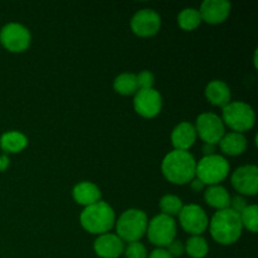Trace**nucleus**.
I'll use <instances>...</instances> for the list:
<instances>
[{
    "instance_id": "obj_1",
    "label": "nucleus",
    "mask_w": 258,
    "mask_h": 258,
    "mask_svg": "<svg viewBox=\"0 0 258 258\" xmlns=\"http://www.w3.org/2000/svg\"><path fill=\"white\" fill-rule=\"evenodd\" d=\"M197 161L189 151L173 150L164 158L161 171L170 183L183 185L196 178Z\"/></svg>"
},
{
    "instance_id": "obj_2",
    "label": "nucleus",
    "mask_w": 258,
    "mask_h": 258,
    "mask_svg": "<svg viewBox=\"0 0 258 258\" xmlns=\"http://www.w3.org/2000/svg\"><path fill=\"white\" fill-rule=\"evenodd\" d=\"M209 231L214 241L219 244L229 246L236 243L243 231L241 217L231 208L217 211L209 221Z\"/></svg>"
},
{
    "instance_id": "obj_3",
    "label": "nucleus",
    "mask_w": 258,
    "mask_h": 258,
    "mask_svg": "<svg viewBox=\"0 0 258 258\" xmlns=\"http://www.w3.org/2000/svg\"><path fill=\"white\" fill-rule=\"evenodd\" d=\"M83 228L92 234H105L112 229L116 223V216L110 204L97 202L92 206L85 207L80 217Z\"/></svg>"
},
{
    "instance_id": "obj_4",
    "label": "nucleus",
    "mask_w": 258,
    "mask_h": 258,
    "mask_svg": "<svg viewBox=\"0 0 258 258\" xmlns=\"http://www.w3.org/2000/svg\"><path fill=\"white\" fill-rule=\"evenodd\" d=\"M148 216L140 209H127L116 222L117 236L123 242H139L148 229Z\"/></svg>"
},
{
    "instance_id": "obj_5",
    "label": "nucleus",
    "mask_w": 258,
    "mask_h": 258,
    "mask_svg": "<svg viewBox=\"0 0 258 258\" xmlns=\"http://www.w3.org/2000/svg\"><path fill=\"white\" fill-rule=\"evenodd\" d=\"M229 163L224 156L214 154L202 158L197 163L196 178L204 185H219L228 176Z\"/></svg>"
},
{
    "instance_id": "obj_6",
    "label": "nucleus",
    "mask_w": 258,
    "mask_h": 258,
    "mask_svg": "<svg viewBox=\"0 0 258 258\" xmlns=\"http://www.w3.org/2000/svg\"><path fill=\"white\" fill-rule=\"evenodd\" d=\"M222 121L224 126H228L234 133L243 134L244 131H248L253 127L256 122V115L253 108L248 103L234 101L223 107Z\"/></svg>"
},
{
    "instance_id": "obj_7",
    "label": "nucleus",
    "mask_w": 258,
    "mask_h": 258,
    "mask_svg": "<svg viewBox=\"0 0 258 258\" xmlns=\"http://www.w3.org/2000/svg\"><path fill=\"white\" fill-rule=\"evenodd\" d=\"M148 238L158 248H165L176 237V223L173 217L158 214L148 223Z\"/></svg>"
},
{
    "instance_id": "obj_8",
    "label": "nucleus",
    "mask_w": 258,
    "mask_h": 258,
    "mask_svg": "<svg viewBox=\"0 0 258 258\" xmlns=\"http://www.w3.org/2000/svg\"><path fill=\"white\" fill-rule=\"evenodd\" d=\"M32 35L28 28L19 23H9L0 30V43L12 53L24 52L29 48Z\"/></svg>"
},
{
    "instance_id": "obj_9",
    "label": "nucleus",
    "mask_w": 258,
    "mask_h": 258,
    "mask_svg": "<svg viewBox=\"0 0 258 258\" xmlns=\"http://www.w3.org/2000/svg\"><path fill=\"white\" fill-rule=\"evenodd\" d=\"M197 136L204 141V144H217L226 134V126L218 115L213 112L202 113L197 117L196 122Z\"/></svg>"
},
{
    "instance_id": "obj_10",
    "label": "nucleus",
    "mask_w": 258,
    "mask_h": 258,
    "mask_svg": "<svg viewBox=\"0 0 258 258\" xmlns=\"http://www.w3.org/2000/svg\"><path fill=\"white\" fill-rule=\"evenodd\" d=\"M179 216V222L183 229L191 236H201L207 231L209 226V219L202 207L197 204L183 206Z\"/></svg>"
},
{
    "instance_id": "obj_11",
    "label": "nucleus",
    "mask_w": 258,
    "mask_h": 258,
    "mask_svg": "<svg viewBox=\"0 0 258 258\" xmlns=\"http://www.w3.org/2000/svg\"><path fill=\"white\" fill-rule=\"evenodd\" d=\"M134 107L140 116L153 118L160 113L163 107V98L155 88L139 90L134 97Z\"/></svg>"
},
{
    "instance_id": "obj_12",
    "label": "nucleus",
    "mask_w": 258,
    "mask_h": 258,
    "mask_svg": "<svg viewBox=\"0 0 258 258\" xmlns=\"http://www.w3.org/2000/svg\"><path fill=\"white\" fill-rule=\"evenodd\" d=\"M232 185L242 196H256L258 193V169L256 165H244L232 174Z\"/></svg>"
},
{
    "instance_id": "obj_13",
    "label": "nucleus",
    "mask_w": 258,
    "mask_h": 258,
    "mask_svg": "<svg viewBox=\"0 0 258 258\" xmlns=\"http://www.w3.org/2000/svg\"><path fill=\"white\" fill-rule=\"evenodd\" d=\"M161 18L155 10H139L131 19V29L139 37H153L160 30Z\"/></svg>"
},
{
    "instance_id": "obj_14",
    "label": "nucleus",
    "mask_w": 258,
    "mask_h": 258,
    "mask_svg": "<svg viewBox=\"0 0 258 258\" xmlns=\"http://www.w3.org/2000/svg\"><path fill=\"white\" fill-rule=\"evenodd\" d=\"M93 249L101 258H118L125 251V242L117 234L105 233L96 239Z\"/></svg>"
},
{
    "instance_id": "obj_15",
    "label": "nucleus",
    "mask_w": 258,
    "mask_h": 258,
    "mask_svg": "<svg viewBox=\"0 0 258 258\" xmlns=\"http://www.w3.org/2000/svg\"><path fill=\"white\" fill-rule=\"evenodd\" d=\"M231 8V3L226 0H206L199 9L202 22L208 24H221L228 18Z\"/></svg>"
},
{
    "instance_id": "obj_16",
    "label": "nucleus",
    "mask_w": 258,
    "mask_h": 258,
    "mask_svg": "<svg viewBox=\"0 0 258 258\" xmlns=\"http://www.w3.org/2000/svg\"><path fill=\"white\" fill-rule=\"evenodd\" d=\"M197 140V131L190 122H180L174 127L171 133V144L174 150L188 151Z\"/></svg>"
},
{
    "instance_id": "obj_17",
    "label": "nucleus",
    "mask_w": 258,
    "mask_h": 258,
    "mask_svg": "<svg viewBox=\"0 0 258 258\" xmlns=\"http://www.w3.org/2000/svg\"><path fill=\"white\" fill-rule=\"evenodd\" d=\"M206 97L213 106L223 108L231 102V90L223 81H211L206 87Z\"/></svg>"
},
{
    "instance_id": "obj_18",
    "label": "nucleus",
    "mask_w": 258,
    "mask_h": 258,
    "mask_svg": "<svg viewBox=\"0 0 258 258\" xmlns=\"http://www.w3.org/2000/svg\"><path fill=\"white\" fill-rule=\"evenodd\" d=\"M73 199L81 206H92L101 201V190L91 181H82L73 188Z\"/></svg>"
},
{
    "instance_id": "obj_19",
    "label": "nucleus",
    "mask_w": 258,
    "mask_h": 258,
    "mask_svg": "<svg viewBox=\"0 0 258 258\" xmlns=\"http://www.w3.org/2000/svg\"><path fill=\"white\" fill-rule=\"evenodd\" d=\"M218 144L223 154L229 156L241 155L247 149V139L244 138L243 134L234 133V131L224 134V136Z\"/></svg>"
},
{
    "instance_id": "obj_20",
    "label": "nucleus",
    "mask_w": 258,
    "mask_h": 258,
    "mask_svg": "<svg viewBox=\"0 0 258 258\" xmlns=\"http://www.w3.org/2000/svg\"><path fill=\"white\" fill-rule=\"evenodd\" d=\"M204 199L209 207L222 211V209L229 208L232 198L224 186L211 185L204 191Z\"/></svg>"
},
{
    "instance_id": "obj_21",
    "label": "nucleus",
    "mask_w": 258,
    "mask_h": 258,
    "mask_svg": "<svg viewBox=\"0 0 258 258\" xmlns=\"http://www.w3.org/2000/svg\"><path fill=\"white\" fill-rule=\"evenodd\" d=\"M27 136L23 135L19 131H8L3 134L0 138V148L5 153H19L27 146Z\"/></svg>"
},
{
    "instance_id": "obj_22",
    "label": "nucleus",
    "mask_w": 258,
    "mask_h": 258,
    "mask_svg": "<svg viewBox=\"0 0 258 258\" xmlns=\"http://www.w3.org/2000/svg\"><path fill=\"white\" fill-rule=\"evenodd\" d=\"M113 88H115L116 92L122 96L135 95L139 91L136 75H134V73H121L120 76L115 78Z\"/></svg>"
},
{
    "instance_id": "obj_23",
    "label": "nucleus",
    "mask_w": 258,
    "mask_h": 258,
    "mask_svg": "<svg viewBox=\"0 0 258 258\" xmlns=\"http://www.w3.org/2000/svg\"><path fill=\"white\" fill-rule=\"evenodd\" d=\"M179 27L184 30H194L202 23L201 13L194 8H185L178 15Z\"/></svg>"
},
{
    "instance_id": "obj_24",
    "label": "nucleus",
    "mask_w": 258,
    "mask_h": 258,
    "mask_svg": "<svg viewBox=\"0 0 258 258\" xmlns=\"http://www.w3.org/2000/svg\"><path fill=\"white\" fill-rule=\"evenodd\" d=\"M184 247L188 256L191 258H204L209 252L208 242L202 236H191Z\"/></svg>"
},
{
    "instance_id": "obj_25",
    "label": "nucleus",
    "mask_w": 258,
    "mask_h": 258,
    "mask_svg": "<svg viewBox=\"0 0 258 258\" xmlns=\"http://www.w3.org/2000/svg\"><path fill=\"white\" fill-rule=\"evenodd\" d=\"M159 207L161 209V213L169 217H174L180 213L181 208H183V202L179 197L173 196V194H166L160 199Z\"/></svg>"
},
{
    "instance_id": "obj_26",
    "label": "nucleus",
    "mask_w": 258,
    "mask_h": 258,
    "mask_svg": "<svg viewBox=\"0 0 258 258\" xmlns=\"http://www.w3.org/2000/svg\"><path fill=\"white\" fill-rule=\"evenodd\" d=\"M241 222L243 228L248 229L252 233H257L258 231V208L256 204L247 206L243 211L239 213Z\"/></svg>"
},
{
    "instance_id": "obj_27",
    "label": "nucleus",
    "mask_w": 258,
    "mask_h": 258,
    "mask_svg": "<svg viewBox=\"0 0 258 258\" xmlns=\"http://www.w3.org/2000/svg\"><path fill=\"white\" fill-rule=\"evenodd\" d=\"M126 258H148V251L141 242H131L125 247Z\"/></svg>"
},
{
    "instance_id": "obj_28",
    "label": "nucleus",
    "mask_w": 258,
    "mask_h": 258,
    "mask_svg": "<svg viewBox=\"0 0 258 258\" xmlns=\"http://www.w3.org/2000/svg\"><path fill=\"white\" fill-rule=\"evenodd\" d=\"M136 80H138L139 90H148V88H153L155 78L150 71H143L136 76Z\"/></svg>"
},
{
    "instance_id": "obj_29",
    "label": "nucleus",
    "mask_w": 258,
    "mask_h": 258,
    "mask_svg": "<svg viewBox=\"0 0 258 258\" xmlns=\"http://www.w3.org/2000/svg\"><path fill=\"white\" fill-rule=\"evenodd\" d=\"M166 251L173 258L183 256V253L185 252V247H184L183 242H180L179 239H174L168 247H166Z\"/></svg>"
},
{
    "instance_id": "obj_30",
    "label": "nucleus",
    "mask_w": 258,
    "mask_h": 258,
    "mask_svg": "<svg viewBox=\"0 0 258 258\" xmlns=\"http://www.w3.org/2000/svg\"><path fill=\"white\" fill-rule=\"evenodd\" d=\"M247 206H248V204H247L246 199H244L243 197L237 196V197H234L233 199H231V206H229V208L239 214L244 208H246Z\"/></svg>"
},
{
    "instance_id": "obj_31",
    "label": "nucleus",
    "mask_w": 258,
    "mask_h": 258,
    "mask_svg": "<svg viewBox=\"0 0 258 258\" xmlns=\"http://www.w3.org/2000/svg\"><path fill=\"white\" fill-rule=\"evenodd\" d=\"M148 258H173L170 254L168 253L165 248H156L149 254Z\"/></svg>"
},
{
    "instance_id": "obj_32",
    "label": "nucleus",
    "mask_w": 258,
    "mask_h": 258,
    "mask_svg": "<svg viewBox=\"0 0 258 258\" xmlns=\"http://www.w3.org/2000/svg\"><path fill=\"white\" fill-rule=\"evenodd\" d=\"M190 186H191V189H193L194 191H202L204 188H206V185H204V184L197 178H194L193 180L190 181Z\"/></svg>"
},
{
    "instance_id": "obj_33",
    "label": "nucleus",
    "mask_w": 258,
    "mask_h": 258,
    "mask_svg": "<svg viewBox=\"0 0 258 258\" xmlns=\"http://www.w3.org/2000/svg\"><path fill=\"white\" fill-rule=\"evenodd\" d=\"M203 153L204 156L214 155V154H216V145H213V144H204Z\"/></svg>"
},
{
    "instance_id": "obj_34",
    "label": "nucleus",
    "mask_w": 258,
    "mask_h": 258,
    "mask_svg": "<svg viewBox=\"0 0 258 258\" xmlns=\"http://www.w3.org/2000/svg\"><path fill=\"white\" fill-rule=\"evenodd\" d=\"M9 166V158L7 155L0 156V171H4Z\"/></svg>"
}]
</instances>
